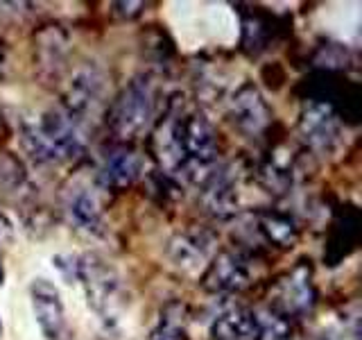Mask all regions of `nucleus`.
I'll list each match as a JSON object with an SVG mask.
<instances>
[{"mask_svg":"<svg viewBox=\"0 0 362 340\" xmlns=\"http://www.w3.org/2000/svg\"><path fill=\"white\" fill-rule=\"evenodd\" d=\"M118 14L122 16H136L141 11V7H145L143 3H118Z\"/></svg>","mask_w":362,"mask_h":340,"instance_id":"4be33fe9","label":"nucleus"},{"mask_svg":"<svg viewBox=\"0 0 362 340\" xmlns=\"http://www.w3.org/2000/svg\"><path fill=\"white\" fill-rule=\"evenodd\" d=\"M143 173V157L132 147H118L100 166L98 184L105 191L120 193L129 188Z\"/></svg>","mask_w":362,"mask_h":340,"instance_id":"1a4fd4ad","label":"nucleus"},{"mask_svg":"<svg viewBox=\"0 0 362 340\" xmlns=\"http://www.w3.org/2000/svg\"><path fill=\"white\" fill-rule=\"evenodd\" d=\"M150 340H190L184 320H181V309L177 304H170L168 309H163L156 327L152 329Z\"/></svg>","mask_w":362,"mask_h":340,"instance_id":"f3484780","label":"nucleus"},{"mask_svg":"<svg viewBox=\"0 0 362 340\" xmlns=\"http://www.w3.org/2000/svg\"><path fill=\"white\" fill-rule=\"evenodd\" d=\"M213 340H254L258 336L256 313L245 306H226L211 322Z\"/></svg>","mask_w":362,"mask_h":340,"instance_id":"ddd939ff","label":"nucleus"},{"mask_svg":"<svg viewBox=\"0 0 362 340\" xmlns=\"http://www.w3.org/2000/svg\"><path fill=\"white\" fill-rule=\"evenodd\" d=\"M258 230L263 232V236L269 243H274L276 247H292L297 241L299 230L294 220L286 213L279 211H267L258 218Z\"/></svg>","mask_w":362,"mask_h":340,"instance_id":"dca6fc26","label":"nucleus"},{"mask_svg":"<svg viewBox=\"0 0 362 340\" xmlns=\"http://www.w3.org/2000/svg\"><path fill=\"white\" fill-rule=\"evenodd\" d=\"M204 202L206 207L211 209V213L220 215H231L238 207V184H235V177L231 175L229 168L218 166L213 173L204 179V184L199 186Z\"/></svg>","mask_w":362,"mask_h":340,"instance_id":"f8f14e48","label":"nucleus"},{"mask_svg":"<svg viewBox=\"0 0 362 340\" xmlns=\"http://www.w3.org/2000/svg\"><path fill=\"white\" fill-rule=\"evenodd\" d=\"M5 283V270H3V261H0V286Z\"/></svg>","mask_w":362,"mask_h":340,"instance_id":"5701e85b","label":"nucleus"},{"mask_svg":"<svg viewBox=\"0 0 362 340\" xmlns=\"http://www.w3.org/2000/svg\"><path fill=\"white\" fill-rule=\"evenodd\" d=\"M179 118L175 113H168L161 125L154 132V154L168 173H181L184 170V150H181V134H179Z\"/></svg>","mask_w":362,"mask_h":340,"instance_id":"4468645a","label":"nucleus"},{"mask_svg":"<svg viewBox=\"0 0 362 340\" xmlns=\"http://www.w3.org/2000/svg\"><path fill=\"white\" fill-rule=\"evenodd\" d=\"M299 132L303 141L320 152L333 150V145L339 141V118L331 102L310 100L305 102L299 118Z\"/></svg>","mask_w":362,"mask_h":340,"instance_id":"423d86ee","label":"nucleus"},{"mask_svg":"<svg viewBox=\"0 0 362 340\" xmlns=\"http://www.w3.org/2000/svg\"><path fill=\"white\" fill-rule=\"evenodd\" d=\"M260 177H263L265 186L274 193H286L288 186L292 184V168L288 162H283L279 152L269 157V162L260 168Z\"/></svg>","mask_w":362,"mask_h":340,"instance_id":"a211bd4d","label":"nucleus"},{"mask_svg":"<svg viewBox=\"0 0 362 340\" xmlns=\"http://www.w3.org/2000/svg\"><path fill=\"white\" fill-rule=\"evenodd\" d=\"M247 283H249L247 261L240 254L231 252V249H222V252L209 264L202 279L204 288L218 295L238 293V290H243Z\"/></svg>","mask_w":362,"mask_h":340,"instance_id":"6e6552de","label":"nucleus"},{"mask_svg":"<svg viewBox=\"0 0 362 340\" xmlns=\"http://www.w3.org/2000/svg\"><path fill=\"white\" fill-rule=\"evenodd\" d=\"M154 116V82L150 75H139L127 82L113 100L109 123L113 134L122 141H132L145 132Z\"/></svg>","mask_w":362,"mask_h":340,"instance_id":"7ed1b4c3","label":"nucleus"},{"mask_svg":"<svg viewBox=\"0 0 362 340\" xmlns=\"http://www.w3.org/2000/svg\"><path fill=\"white\" fill-rule=\"evenodd\" d=\"M281 315H305L315 306V288L310 281V272L305 268L292 270L279 286Z\"/></svg>","mask_w":362,"mask_h":340,"instance_id":"9b49d317","label":"nucleus"},{"mask_svg":"<svg viewBox=\"0 0 362 340\" xmlns=\"http://www.w3.org/2000/svg\"><path fill=\"white\" fill-rule=\"evenodd\" d=\"M21 143L37 164H62L84 152L79 123L62 109L43 111L37 123H21Z\"/></svg>","mask_w":362,"mask_h":340,"instance_id":"f257e3e1","label":"nucleus"},{"mask_svg":"<svg viewBox=\"0 0 362 340\" xmlns=\"http://www.w3.org/2000/svg\"><path fill=\"white\" fill-rule=\"evenodd\" d=\"M0 338H3V322H0Z\"/></svg>","mask_w":362,"mask_h":340,"instance_id":"b1692460","label":"nucleus"},{"mask_svg":"<svg viewBox=\"0 0 362 340\" xmlns=\"http://www.w3.org/2000/svg\"><path fill=\"white\" fill-rule=\"evenodd\" d=\"M105 98V75L95 66H84L73 75L64 94V111L73 120H82L88 113L93 116L95 109Z\"/></svg>","mask_w":362,"mask_h":340,"instance_id":"39448f33","label":"nucleus"},{"mask_svg":"<svg viewBox=\"0 0 362 340\" xmlns=\"http://www.w3.org/2000/svg\"><path fill=\"white\" fill-rule=\"evenodd\" d=\"M75 281L84 288L86 304L105 327H116L124 306V286L116 266L98 252H86L75 261Z\"/></svg>","mask_w":362,"mask_h":340,"instance_id":"f03ea898","label":"nucleus"},{"mask_svg":"<svg viewBox=\"0 0 362 340\" xmlns=\"http://www.w3.org/2000/svg\"><path fill=\"white\" fill-rule=\"evenodd\" d=\"M211 245H213V238L206 232H199V234L186 232V234H177L170 238L165 252L173 266H177L179 270L192 272L209 259Z\"/></svg>","mask_w":362,"mask_h":340,"instance_id":"9d476101","label":"nucleus"},{"mask_svg":"<svg viewBox=\"0 0 362 340\" xmlns=\"http://www.w3.org/2000/svg\"><path fill=\"white\" fill-rule=\"evenodd\" d=\"M258 340H294L288 320L281 313H256Z\"/></svg>","mask_w":362,"mask_h":340,"instance_id":"6ab92c4d","label":"nucleus"},{"mask_svg":"<svg viewBox=\"0 0 362 340\" xmlns=\"http://www.w3.org/2000/svg\"><path fill=\"white\" fill-rule=\"evenodd\" d=\"M30 300L34 320H37L41 334L48 340H59L66 327V313L59 288L52 281L39 277L30 286Z\"/></svg>","mask_w":362,"mask_h":340,"instance_id":"0eeeda50","label":"nucleus"},{"mask_svg":"<svg viewBox=\"0 0 362 340\" xmlns=\"http://www.w3.org/2000/svg\"><path fill=\"white\" fill-rule=\"evenodd\" d=\"M14 241V222L9 220V215L0 211V247L9 245Z\"/></svg>","mask_w":362,"mask_h":340,"instance_id":"412c9836","label":"nucleus"},{"mask_svg":"<svg viewBox=\"0 0 362 340\" xmlns=\"http://www.w3.org/2000/svg\"><path fill=\"white\" fill-rule=\"evenodd\" d=\"M229 120L245 136H256L272 120V109L254 82H245L235 89L229 100Z\"/></svg>","mask_w":362,"mask_h":340,"instance_id":"20e7f679","label":"nucleus"},{"mask_svg":"<svg viewBox=\"0 0 362 340\" xmlns=\"http://www.w3.org/2000/svg\"><path fill=\"white\" fill-rule=\"evenodd\" d=\"M358 334H360L358 332V324L354 320V322H344V324L331 327L328 332H324L322 340H360Z\"/></svg>","mask_w":362,"mask_h":340,"instance_id":"aec40b11","label":"nucleus"},{"mask_svg":"<svg viewBox=\"0 0 362 340\" xmlns=\"http://www.w3.org/2000/svg\"><path fill=\"white\" fill-rule=\"evenodd\" d=\"M68 215L77 225V230H82L86 234L100 236L105 232V218H102L100 204L93 198V193H88L84 188L75 191L71 200H68Z\"/></svg>","mask_w":362,"mask_h":340,"instance_id":"2eb2a0df","label":"nucleus"}]
</instances>
